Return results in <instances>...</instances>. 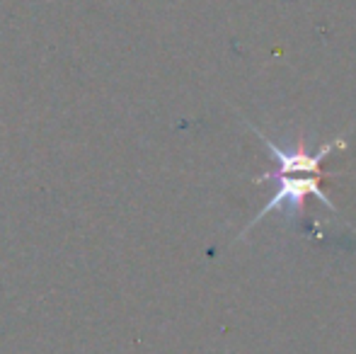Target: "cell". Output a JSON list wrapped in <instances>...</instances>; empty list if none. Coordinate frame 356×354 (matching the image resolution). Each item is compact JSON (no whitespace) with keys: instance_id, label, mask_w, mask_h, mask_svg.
<instances>
[{"instance_id":"1","label":"cell","mask_w":356,"mask_h":354,"mask_svg":"<svg viewBox=\"0 0 356 354\" xmlns=\"http://www.w3.org/2000/svg\"><path fill=\"white\" fill-rule=\"evenodd\" d=\"M250 129H252V131L262 138L264 148L269 151L272 161L277 163V168H274V170L262 172L259 177H254V182L264 184V182H269V179H272V182H277V189H274V194L269 197V202L264 204L262 211L254 214L252 221L245 226V231L240 233V238L248 236V233L252 231V228L272 211H284V209H286V214H289V216H300V214H303V209H305V199H308V197H318V202L323 204V207H327L330 211L337 214V207L330 202V197L323 192V187H320V184H323L327 177H334L332 172L323 170V161L330 156V153L344 151V148H347V138L337 136V138H332V141L323 143V146H320L315 153H308V151H305V138H303V134H300L298 141H296V148L286 151V148L279 146L277 141H272V138L264 136L257 127H252V124H250Z\"/></svg>"}]
</instances>
